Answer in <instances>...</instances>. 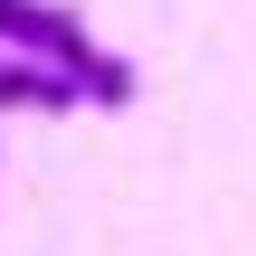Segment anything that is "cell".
<instances>
[{
  "label": "cell",
  "instance_id": "obj_1",
  "mask_svg": "<svg viewBox=\"0 0 256 256\" xmlns=\"http://www.w3.org/2000/svg\"><path fill=\"white\" fill-rule=\"evenodd\" d=\"M0 57L57 66L86 104H133V95H142L133 57L95 48V38H86V19H76V10H57V0H0Z\"/></svg>",
  "mask_w": 256,
  "mask_h": 256
},
{
  "label": "cell",
  "instance_id": "obj_2",
  "mask_svg": "<svg viewBox=\"0 0 256 256\" xmlns=\"http://www.w3.org/2000/svg\"><path fill=\"white\" fill-rule=\"evenodd\" d=\"M86 95L57 76V66H28V57H0V114H76Z\"/></svg>",
  "mask_w": 256,
  "mask_h": 256
}]
</instances>
